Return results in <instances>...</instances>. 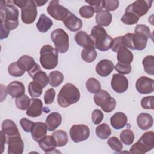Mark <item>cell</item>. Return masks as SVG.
<instances>
[{
	"label": "cell",
	"instance_id": "1",
	"mask_svg": "<svg viewBox=\"0 0 154 154\" xmlns=\"http://www.w3.org/2000/svg\"><path fill=\"white\" fill-rule=\"evenodd\" d=\"M11 1H1V23L9 30L16 29L19 25V10L13 4H10Z\"/></svg>",
	"mask_w": 154,
	"mask_h": 154
},
{
	"label": "cell",
	"instance_id": "2",
	"mask_svg": "<svg viewBox=\"0 0 154 154\" xmlns=\"http://www.w3.org/2000/svg\"><path fill=\"white\" fill-rule=\"evenodd\" d=\"M80 99V92L78 88L72 83L64 84L61 88L57 96V102L63 108L69 107L76 103Z\"/></svg>",
	"mask_w": 154,
	"mask_h": 154
},
{
	"label": "cell",
	"instance_id": "3",
	"mask_svg": "<svg viewBox=\"0 0 154 154\" xmlns=\"http://www.w3.org/2000/svg\"><path fill=\"white\" fill-rule=\"evenodd\" d=\"M90 36L94 41V48L100 51H106L111 49L113 39L102 26L100 25L93 26Z\"/></svg>",
	"mask_w": 154,
	"mask_h": 154
},
{
	"label": "cell",
	"instance_id": "4",
	"mask_svg": "<svg viewBox=\"0 0 154 154\" xmlns=\"http://www.w3.org/2000/svg\"><path fill=\"white\" fill-rule=\"evenodd\" d=\"M40 63L45 69L55 68L58 63V51L49 45L43 46L40 51Z\"/></svg>",
	"mask_w": 154,
	"mask_h": 154
},
{
	"label": "cell",
	"instance_id": "5",
	"mask_svg": "<svg viewBox=\"0 0 154 154\" xmlns=\"http://www.w3.org/2000/svg\"><path fill=\"white\" fill-rule=\"evenodd\" d=\"M154 147V133L147 131L144 133L137 142L133 144L129 150L132 154H144Z\"/></svg>",
	"mask_w": 154,
	"mask_h": 154
},
{
	"label": "cell",
	"instance_id": "6",
	"mask_svg": "<svg viewBox=\"0 0 154 154\" xmlns=\"http://www.w3.org/2000/svg\"><path fill=\"white\" fill-rule=\"evenodd\" d=\"M148 38L138 32L127 33L122 36V42L124 46L132 50L142 51L146 47Z\"/></svg>",
	"mask_w": 154,
	"mask_h": 154
},
{
	"label": "cell",
	"instance_id": "7",
	"mask_svg": "<svg viewBox=\"0 0 154 154\" xmlns=\"http://www.w3.org/2000/svg\"><path fill=\"white\" fill-rule=\"evenodd\" d=\"M93 99L95 104L100 106L105 112H111L116 108V100L106 90H100L95 93Z\"/></svg>",
	"mask_w": 154,
	"mask_h": 154
},
{
	"label": "cell",
	"instance_id": "8",
	"mask_svg": "<svg viewBox=\"0 0 154 154\" xmlns=\"http://www.w3.org/2000/svg\"><path fill=\"white\" fill-rule=\"evenodd\" d=\"M51 38L54 43L55 49L60 53H66L69 48V35L61 29L57 28L51 34Z\"/></svg>",
	"mask_w": 154,
	"mask_h": 154
},
{
	"label": "cell",
	"instance_id": "9",
	"mask_svg": "<svg viewBox=\"0 0 154 154\" xmlns=\"http://www.w3.org/2000/svg\"><path fill=\"white\" fill-rule=\"evenodd\" d=\"M46 9L48 13L57 20L63 21L70 13V11L60 5L59 1L57 0L51 1Z\"/></svg>",
	"mask_w": 154,
	"mask_h": 154
},
{
	"label": "cell",
	"instance_id": "10",
	"mask_svg": "<svg viewBox=\"0 0 154 154\" xmlns=\"http://www.w3.org/2000/svg\"><path fill=\"white\" fill-rule=\"evenodd\" d=\"M18 66L25 72H28L30 77L32 78L35 73L41 70L40 66L35 62L34 58L29 55H24L21 56L17 60Z\"/></svg>",
	"mask_w": 154,
	"mask_h": 154
},
{
	"label": "cell",
	"instance_id": "11",
	"mask_svg": "<svg viewBox=\"0 0 154 154\" xmlns=\"http://www.w3.org/2000/svg\"><path fill=\"white\" fill-rule=\"evenodd\" d=\"M89 128L84 124L73 125L70 129V138L75 143H79L86 140L90 136Z\"/></svg>",
	"mask_w": 154,
	"mask_h": 154
},
{
	"label": "cell",
	"instance_id": "12",
	"mask_svg": "<svg viewBox=\"0 0 154 154\" xmlns=\"http://www.w3.org/2000/svg\"><path fill=\"white\" fill-rule=\"evenodd\" d=\"M153 1L137 0L129 4L126 8L125 11L134 13L139 18L145 15L151 7Z\"/></svg>",
	"mask_w": 154,
	"mask_h": 154
},
{
	"label": "cell",
	"instance_id": "13",
	"mask_svg": "<svg viewBox=\"0 0 154 154\" xmlns=\"http://www.w3.org/2000/svg\"><path fill=\"white\" fill-rule=\"evenodd\" d=\"M37 5L34 1L28 0L26 5L21 9V19L25 24L32 23L37 17Z\"/></svg>",
	"mask_w": 154,
	"mask_h": 154
},
{
	"label": "cell",
	"instance_id": "14",
	"mask_svg": "<svg viewBox=\"0 0 154 154\" xmlns=\"http://www.w3.org/2000/svg\"><path fill=\"white\" fill-rule=\"evenodd\" d=\"M8 154H22L24 149V143L20 134L7 138Z\"/></svg>",
	"mask_w": 154,
	"mask_h": 154
},
{
	"label": "cell",
	"instance_id": "15",
	"mask_svg": "<svg viewBox=\"0 0 154 154\" xmlns=\"http://www.w3.org/2000/svg\"><path fill=\"white\" fill-rule=\"evenodd\" d=\"M135 87L141 94H149L154 90V80L147 76H141L136 81Z\"/></svg>",
	"mask_w": 154,
	"mask_h": 154
},
{
	"label": "cell",
	"instance_id": "16",
	"mask_svg": "<svg viewBox=\"0 0 154 154\" xmlns=\"http://www.w3.org/2000/svg\"><path fill=\"white\" fill-rule=\"evenodd\" d=\"M111 85L114 91L118 93H123L127 90L129 82L126 77L121 74L116 73L112 75Z\"/></svg>",
	"mask_w": 154,
	"mask_h": 154
},
{
	"label": "cell",
	"instance_id": "17",
	"mask_svg": "<svg viewBox=\"0 0 154 154\" xmlns=\"http://www.w3.org/2000/svg\"><path fill=\"white\" fill-rule=\"evenodd\" d=\"M114 65L113 63L108 59H103L100 60L96 66V73L102 77L108 76L114 69Z\"/></svg>",
	"mask_w": 154,
	"mask_h": 154
},
{
	"label": "cell",
	"instance_id": "18",
	"mask_svg": "<svg viewBox=\"0 0 154 154\" xmlns=\"http://www.w3.org/2000/svg\"><path fill=\"white\" fill-rule=\"evenodd\" d=\"M63 23L65 26L72 32L79 31L82 26V20L70 11L63 20Z\"/></svg>",
	"mask_w": 154,
	"mask_h": 154
},
{
	"label": "cell",
	"instance_id": "19",
	"mask_svg": "<svg viewBox=\"0 0 154 154\" xmlns=\"http://www.w3.org/2000/svg\"><path fill=\"white\" fill-rule=\"evenodd\" d=\"M7 90L12 98H17L25 94V88L22 82L18 81H14L8 84Z\"/></svg>",
	"mask_w": 154,
	"mask_h": 154
},
{
	"label": "cell",
	"instance_id": "20",
	"mask_svg": "<svg viewBox=\"0 0 154 154\" xmlns=\"http://www.w3.org/2000/svg\"><path fill=\"white\" fill-rule=\"evenodd\" d=\"M47 126L46 123L42 122H37L34 123L31 130L32 138L37 142L46 135Z\"/></svg>",
	"mask_w": 154,
	"mask_h": 154
},
{
	"label": "cell",
	"instance_id": "21",
	"mask_svg": "<svg viewBox=\"0 0 154 154\" xmlns=\"http://www.w3.org/2000/svg\"><path fill=\"white\" fill-rule=\"evenodd\" d=\"M43 103L41 99L32 97L31 99V103L26 109V114L32 117L40 116L42 113Z\"/></svg>",
	"mask_w": 154,
	"mask_h": 154
},
{
	"label": "cell",
	"instance_id": "22",
	"mask_svg": "<svg viewBox=\"0 0 154 154\" xmlns=\"http://www.w3.org/2000/svg\"><path fill=\"white\" fill-rule=\"evenodd\" d=\"M75 40L76 43L80 46L84 48H94V41L90 35H88L85 31H79L75 35Z\"/></svg>",
	"mask_w": 154,
	"mask_h": 154
},
{
	"label": "cell",
	"instance_id": "23",
	"mask_svg": "<svg viewBox=\"0 0 154 154\" xmlns=\"http://www.w3.org/2000/svg\"><path fill=\"white\" fill-rule=\"evenodd\" d=\"M38 145L46 153H52L57 146L56 141L52 135H46L38 142Z\"/></svg>",
	"mask_w": 154,
	"mask_h": 154
},
{
	"label": "cell",
	"instance_id": "24",
	"mask_svg": "<svg viewBox=\"0 0 154 154\" xmlns=\"http://www.w3.org/2000/svg\"><path fill=\"white\" fill-rule=\"evenodd\" d=\"M61 115L58 112H53L47 116L45 123L47 126L48 130L49 131H53L61 125Z\"/></svg>",
	"mask_w": 154,
	"mask_h": 154
},
{
	"label": "cell",
	"instance_id": "25",
	"mask_svg": "<svg viewBox=\"0 0 154 154\" xmlns=\"http://www.w3.org/2000/svg\"><path fill=\"white\" fill-rule=\"evenodd\" d=\"M1 131L7 138L20 134L16 123L10 119H5L2 122Z\"/></svg>",
	"mask_w": 154,
	"mask_h": 154
},
{
	"label": "cell",
	"instance_id": "26",
	"mask_svg": "<svg viewBox=\"0 0 154 154\" xmlns=\"http://www.w3.org/2000/svg\"><path fill=\"white\" fill-rule=\"evenodd\" d=\"M128 122L126 115L122 112H117L110 119L111 125L116 129H120L126 126Z\"/></svg>",
	"mask_w": 154,
	"mask_h": 154
},
{
	"label": "cell",
	"instance_id": "27",
	"mask_svg": "<svg viewBox=\"0 0 154 154\" xmlns=\"http://www.w3.org/2000/svg\"><path fill=\"white\" fill-rule=\"evenodd\" d=\"M137 123L138 126L141 129L147 130L152 126L153 119L150 114L142 112L138 116L137 118Z\"/></svg>",
	"mask_w": 154,
	"mask_h": 154
},
{
	"label": "cell",
	"instance_id": "28",
	"mask_svg": "<svg viewBox=\"0 0 154 154\" xmlns=\"http://www.w3.org/2000/svg\"><path fill=\"white\" fill-rule=\"evenodd\" d=\"M133 58L132 52L125 46L122 47L117 52V59L119 63L131 64Z\"/></svg>",
	"mask_w": 154,
	"mask_h": 154
},
{
	"label": "cell",
	"instance_id": "29",
	"mask_svg": "<svg viewBox=\"0 0 154 154\" xmlns=\"http://www.w3.org/2000/svg\"><path fill=\"white\" fill-rule=\"evenodd\" d=\"M95 19L97 25L107 26L112 21V14L109 11L102 10L97 13Z\"/></svg>",
	"mask_w": 154,
	"mask_h": 154
},
{
	"label": "cell",
	"instance_id": "30",
	"mask_svg": "<svg viewBox=\"0 0 154 154\" xmlns=\"http://www.w3.org/2000/svg\"><path fill=\"white\" fill-rule=\"evenodd\" d=\"M52 20L46 16L45 14H42L36 23V27L40 32H46L52 26Z\"/></svg>",
	"mask_w": 154,
	"mask_h": 154
},
{
	"label": "cell",
	"instance_id": "31",
	"mask_svg": "<svg viewBox=\"0 0 154 154\" xmlns=\"http://www.w3.org/2000/svg\"><path fill=\"white\" fill-rule=\"evenodd\" d=\"M97 52L93 47L84 48L81 51V58L87 63L93 62L97 57Z\"/></svg>",
	"mask_w": 154,
	"mask_h": 154
},
{
	"label": "cell",
	"instance_id": "32",
	"mask_svg": "<svg viewBox=\"0 0 154 154\" xmlns=\"http://www.w3.org/2000/svg\"><path fill=\"white\" fill-rule=\"evenodd\" d=\"M52 135L54 137L56 141L57 147L64 146L68 142V135L64 131H55L52 134Z\"/></svg>",
	"mask_w": 154,
	"mask_h": 154
},
{
	"label": "cell",
	"instance_id": "33",
	"mask_svg": "<svg viewBox=\"0 0 154 154\" xmlns=\"http://www.w3.org/2000/svg\"><path fill=\"white\" fill-rule=\"evenodd\" d=\"M64 80L63 74L58 70H54L50 72L49 75V84L53 87L60 85Z\"/></svg>",
	"mask_w": 154,
	"mask_h": 154
},
{
	"label": "cell",
	"instance_id": "34",
	"mask_svg": "<svg viewBox=\"0 0 154 154\" xmlns=\"http://www.w3.org/2000/svg\"><path fill=\"white\" fill-rule=\"evenodd\" d=\"M111 134V129L106 123H102L96 128V134L102 140L108 138Z\"/></svg>",
	"mask_w": 154,
	"mask_h": 154
},
{
	"label": "cell",
	"instance_id": "35",
	"mask_svg": "<svg viewBox=\"0 0 154 154\" xmlns=\"http://www.w3.org/2000/svg\"><path fill=\"white\" fill-rule=\"evenodd\" d=\"M87 91L90 93H96L101 90L100 82L94 78H90L87 79L85 83Z\"/></svg>",
	"mask_w": 154,
	"mask_h": 154
},
{
	"label": "cell",
	"instance_id": "36",
	"mask_svg": "<svg viewBox=\"0 0 154 154\" xmlns=\"http://www.w3.org/2000/svg\"><path fill=\"white\" fill-rule=\"evenodd\" d=\"M142 64L145 72L150 75H154V57L153 55H147L145 57Z\"/></svg>",
	"mask_w": 154,
	"mask_h": 154
},
{
	"label": "cell",
	"instance_id": "37",
	"mask_svg": "<svg viewBox=\"0 0 154 154\" xmlns=\"http://www.w3.org/2000/svg\"><path fill=\"white\" fill-rule=\"evenodd\" d=\"M120 138L121 141L126 145L129 146L133 143L135 138L134 134L131 129H126L125 130H123L120 134Z\"/></svg>",
	"mask_w": 154,
	"mask_h": 154
},
{
	"label": "cell",
	"instance_id": "38",
	"mask_svg": "<svg viewBox=\"0 0 154 154\" xmlns=\"http://www.w3.org/2000/svg\"><path fill=\"white\" fill-rule=\"evenodd\" d=\"M32 78L33 81L38 83L43 87V88H45L49 83V77L46 72L42 70H40L35 73Z\"/></svg>",
	"mask_w": 154,
	"mask_h": 154
},
{
	"label": "cell",
	"instance_id": "39",
	"mask_svg": "<svg viewBox=\"0 0 154 154\" xmlns=\"http://www.w3.org/2000/svg\"><path fill=\"white\" fill-rule=\"evenodd\" d=\"M43 87L37 82L32 81L29 83L28 86V93L32 97H37L41 96Z\"/></svg>",
	"mask_w": 154,
	"mask_h": 154
},
{
	"label": "cell",
	"instance_id": "40",
	"mask_svg": "<svg viewBox=\"0 0 154 154\" xmlns=\"http://www.w3.org/2000/svg\"><path fill=\"white\" fill-rule=\"evenodd\" d=\"M15 103L17 108L20 110H26L28 108L31 103V99L27 95H23L16 98Z\"/></svg>",
	"mask_w": 154,
	"mask_h": 154
},
{
	"label": "cell",
	"instance_id": "41",
	"mask_svg": "<svg viewBox=\"0 0 154 154\" xmlns=\"http://www.w3.org/2000/svg\"><path fill=\"white\" fill-rule=\"evenodd\" d=\"M8 72L10 75L14 77H20L23 75L25 71L22 69L17 64V62L11 63L8 67Z\"/></svg>",
	"mask_w": 154,
	"mask_h": 154
},
{
	"label": "cell",
	"instance_id": "42",
	"mask_svg": "<svg viewBox=\"0 0 154 154\" xmlns=\"http://www.w3.org/2000/svg\"><path fill=\"white\" fill-rule=\"evenodd\" d=\"M107 144L112 150L117 153L121 152L123 149V144L121 141L116 137H110L107 141Z\"/></svg>",
	"mask_w": 154,
	"mask_h": 154
},
{
	"label": "cell",
	"instance_id": "43",
	"mask_svg": "<svg viewBox=\"0 0 154 154\" xmlns=\"http://www.w3.org/2000/svg\"><path fill=\"white\" fill-rule=\"evenodd\" d=\"M139 17L132 13L125 11V14L121 17V21L126 25L136 24L139 20Z\"/></svg>",
	"mask_w": 154,
	"mask_h": 154
},
{
	"label": "cell",
	"instance_id": "44",
	"mask_svg": "<svg viewBox=\"0 0 154 154\" xmlns=\"http://www.w3.org/2000/svg\"><path fill=\"white\" fill-rule=\"evenodd\" d=\"M79 13L81 17L86 19H89L93 16L95 11L94 8L90 5H84L79 8Z\"/></svg>",
	"mask_w": 154,
	"mask_h": 154
},
{
	"label": "cell",
	"instance_id": "45",
	"mask_svg": "<svg viewBox=\"0 0 154 154\" xmlns=\"http://www.w3.org/2000/svg\"><path fill=\"white\" fill-rule=\"evenodd\" d=\"M103 8L107 11H112L116 10L119 5V1L117 0H105L102 1Z\"/></svg>",
	"mask_w": 154,
	"mask_h": 154
},
{
	"label": "cell",
	"instance_id": "46",
	"mask_svg": "<svg viewBox=\"0 0 154 154\" xmlns=\"http://www.w3.org/2000/svg\"><path fill=\"white\" fill-rule=\"evenodd\" d=\"M114 69L121 75H127L131 72L132 67L131 64H122L117 63Z\"/></svg>",
	"mask_w": 154,
	"mask_h": 154
},
{
	"label": "cell",
	"instance_id": "47",
	"mask_svg": "<svg viewBox=\"0 0 154 154\" xmlns=\"http://www.w3.org/2000/svg\"><path fill=\"white\" fill-rule=\"evenodd\" d=\"M135 32H138V33H141L144 35H146L148 39L149 38H152V32L149 29V28L146 25H137L135 28L134 30Z\"/></svg>",
	"mask_w": 154,
	"mask_h": 154
},
{
	"label": "cell",
	"instance_id": "48",
	"mask_svg": "<svg viewBox=\"0 0 154 154\" xmlns=\"http://www.w3.org/2000/svg\"><path fill=\"white\" fill-rule=\"evenodd\" d=\"M141 106L143 109H153V96L143 97L141 100Z\"/></svg>",
	"mask_w": 154,
	"mask_h": 154
},
{
	"label": "cell",
	"instance_id": "49",
	"mask_svg": "<svg viewBox=\"0 0 154 154\" xmlns=\"http://www.w3.org/2000/svg\"><path fill=\"white\" fill-rule=\"evenodd\" d=\"M55 91L54 88H51L47 90L44 95V101L46 105H49L53 103L55 99Z\"/></svg>",
	"mask_w": 154,
	"mask_h": 154
},
{
	"label": "cell",
	"instance_id": "50",
	"mask_svg": "<svg viewBox=\"0 0 154 154\" xmlns=\"http://www.w3.org/2000/svg\"><path fill=\"white\" fill-rule=\"evenodd\" d=\"M103 119V114L101 110L96 109H94L91 114V120L94 124L98 125L99 124Z\"/></svg>",
	"mask_w": 154,
	"mask_h": 154
},
{
	"label": "cell",
	"instance_id": "51",
	"mask_svg": "<svg viewBox=\"0 0 154 154\" xmlns=\"http://www.w3.org/2000/svg\"><path fill=\"white\" fill-rule=\"evenodd\" d=\"M34 122L28 120L26 118H22L20 120V125H21L22 129L25 131L26 132H31V130L32 129V127L34 125Z\"/></svg>",
	"mask_w": 154,
	"mask_h": 154
},
{
	"label": "cell",
	"instance_id": "52",
	"mask_svg": "<svg viewBox=\"0 0 154 154\" xmlns=\"http://www.w3.org/2000/svg\"><path fill=\"white\" fill-rule=\"evenodd\" d=\"M123 46H124V45L122 42V36H119L113 39L111 49L113 52H117V51Z\"/></svg>",
	"mask_w": 154,
	"mask_h": 154
},
{
	"label": "cell",
	"instance_id": "53",
	"mask_svg": "<svg viewBox=\"0 0 154 154\" xmlns=\"http://www.w3.org/2000/svg\"><path fill=\"white\" fill-rule=\"evenodd\" d=\"M85 2L88 3L90 6L92 7L95 12H99L103 9V5H102V1H85Z\"/></svg>",
	"mask_w": 154,
	"mask_h": 154
},
{
	"label": "cell",
	"instance_id": "54",
	"mask_svg": "<svg viewBox=\"0 0 154 154\" xmlns=\"http://www.w3.org/2000/svg\"><path fill=\"white\" fill-rule=\"evenodd\" d=\"M10 30H9L7 28H6L3 25L1 24V35H0L1 40L7 38L10 34Z\"/></svg>",
	"mask_w": 154,
	"mask_h": 154
},
{
	"label": "cell",
	"instance_id": "55",
	"mask_svg": "<svg viewBox=\"0 0 154 154\" xmlns=\"http://www.w3.org/2000/svg\"><path fill=\"white\" fill-rule=\"evenodd\" d=\"M13 2L22 9L26 5L28 0H14L13 1Z\"/></svg>",
	"mask_w": 154,
	"mask_h": 154
},
{
	"label": "cell",
	"instance_id": "56",
	"mask_svg": "<svg viewBox=\"0 0 154 154\" xmlns=\"http://www.w3.org/2000/svg\"><path fill=\"white\" fill-rule=\"evenodd\" d=\"M0 134H1V153H2L3 152V151H4V146L5 143V142H6L7 137H6V136L4 135V134L2 131H1Z\"/></svg>",
	"mask_w": 154,
	"mask_h": 154
},
{
	"label": "cell",
	"instance_id": "57",
	"mask_svg": "<svg viewBox=\"0 0 154 154\" xmlns=\"http://www.w3.org/2000/svg\"><path fill=\"white\" fill-rule=\"evenodd\" d=\"M34 2H35L37 6L41 7L45 4L46 2H48V1H34Z\"/></svg>",
	"mask_w": 154,
	"mask_h": 154
}]
</instances>
